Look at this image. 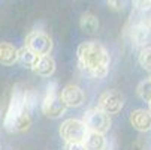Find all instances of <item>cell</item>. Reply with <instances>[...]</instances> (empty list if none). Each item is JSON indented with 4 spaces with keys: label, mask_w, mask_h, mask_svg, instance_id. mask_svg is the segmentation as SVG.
I'll return each instance as SVG.
<instances>
[{
    "label": "cell",
    "mask_w": 151,
    "mask_h": 150,
    "mask_svg": "<svg viewBox=\"0 0 151 150\" xmlns=\"http://www.w3.org/2000/svg\"><path fill=\"white\" fill-rule=\"evenodd\" d=\"M76 57L79 68L91 78L103 80L111 66V56L97 41H85L78 45Z\"/></svg>",
    "instance_id": "obj_1"
},
{
    "label": "cell",
    "mask_w": 151,
    "mask_h": 150,
    "mask_svg": "<svg viewBox=\"0 0 151 150\" xmlns=\"http://www.w3.org/2000/svg\"><path fill=\"white\" fill-rule=\"evenodd\" d=\"M68 107L64 105V102L60 98V90H58V86L55 81H51L47 86V90L45 95L42 98L40 102V110L47 117L50 119H60L64 111H66Z\"/></svg>",
    "instance_id": "obj_2"
},
{
    "label": "cell",
    "mask_w": 151,
    "mask_h": 150,
    "mask_svg": "<svg viewBox=\"0 0 151 150\" xmlns=\"http://www.w3.org/2000/svg\"><path fill=\"white\" fill-rule=\"evenodd\" d=\"M26 111H27V108H26V92L21 90L17 86L14 93H12L6 116H5V122H3L5 129L6 131H15L18 119L23 116Z\"/></svg>",
    "instance_id": "obj_3"
},
{
    "label": "cell",
    "mask_w": 151,
    "mask_h": 150,
    "mask_svg": "<svg viewBox=\"0 0 151 150\" xmlns=\"http://www.w3.org/2000/svg\"><path fill=\"white\" fill-rule=\"evenodd\" d=\"M58 134L64 143H84L88 134V128L82 119H66L61 122Z\"/></svg>",
    "instance_id": "obj_4"
},
{
    "label": "cell",
    "mask_w": 151,
    "mask_h": 150,
    "mask_svg": "<svg viewBox=\"0 0 151 150\" xmlns=\"http://www.w3.org/2000/svg\"><path fill=\"white\" fill-rule=\"evenodd\" d=\"M82 122L88 128V131L99 132V134H106L111 129V114L105 113L99 107H91L82 116Z\"/></svg>",
    "instance_id": "obj_5"
},
{
    "label": "cell",
    "mask_w": 151,
    "mask_h": 150,
    "mask_svg": "<svg viewBox=\"0 0 151 150\" xmlns=\"http://www.w3.org/2000/svg\"><path fill=\"white\" fill-rule=\"evenodd\" d=\"M126 36L130 39L132 45L136 48H144L150 42L151 30L147 24V18H132L130 23L126 26Z\"/></svg>",
    "instance_id": "obj_6"
},
{
    "label": "cell",
    "mask_w": 151,
    "mask_h": 150,
    "mask_svg": "<svg viewBox=\"0 0 151 150\" xmlns=\"http://www.w3.org/2000/svg\"><path fill=\"white\" fill-rule=\"evenodd\" d=\"M124 95L118 90L109 89L100 93L97 99V107L108 114H118L124 108Z\"/></svg>",
    "instance_id": "obj_7"
},
{
    "label": "cell",
    "mask_w": 151,
    "mask_h": 150,
    "mask_svg": "<svg viewBox=\"0 0 151 150\" xmlns=\"http://www.w3.org/2000/svg\"><path fill=\"white\" fill-rule=\"evenodd\" d=\"M26 47H29L32 51H35L39 56H47V54H51L54 44L50 35H47L45 32L33 30L26 38Z\"/></svg>",
    "instance_id": "obj_8"
},
{
    "label": "cell",
    "mask_w": 151,
    "mask_h": 150,
    "mask_svg": "<svg viewBox=\"0 0 151 150\" xmlns=\"http://www.w3.org/2000/svg\"><path fill=\"white\" fill-rule=\"evenodd\" d=\"M60 98L68 108H79L85 102V93L78 84H66L60 90Z\"/></svg>",
    "instance_id": "obj_9"
},
{
    "label": "cell",
    "mask_w": 151,
    "mask_h": 150,
    "mask_svg": "<svg viewBox=\"0 0 151 150\" xmlns=\"http://www.w3.org/2000/svg\"><path fill=\"white\" fill-rule=\"evenodd\" d=\"M129 122L132 128L138 132H150L151 131V113L145 108H136L129 114Z\"/></svg>",
    "instance_id": "obj_10"
},
{
    "label": "cell",
    "mask_w": 151,
    "mask_h": 150,
    "mask_svg": "<svg viewBox=\"0 0 151 150\" xmlns=\"http://www.w3.org/2000/svg\"><path fill=\"white\" fill-rule=\"evenodd\" d=\"M55 60L51 57V54H47V56H39L37 62L35 63V66H33V72L39 77H44V78H50L54 75L55 72Z\"/></svg>",
    "instance_id": "obj_11"
},
{
    "label": "cell",
    "mask_w": 151,
    "mask_h": 150,
    "mask_svg": "<svg viewBox=\"0 0 151 150\" xmlns=\"http://www.w3.org/2000/svg\"><path fill=\"white\" fill-rule=\"evenodd\" d=\"M84 147H85V150H106V149H109L105 134H99V132H93V131H88L87 137L84 140Z\"/></svg>",
    "instance_id": "obj_12"
},
{
    "label": "cell",
    "mask_w": 151,
    "mask_h": 150,
    "mask_svg": "<svg viewBox=\"0 0 151 150\" xmlns=\"http://www.w3.org/2000/svg\"><path fill=\"white\" fill-rule=\"evenodd\" d=\"M18 62V50L8 42H0V65L12 66Z\"/></svg>",
    "instance_id": "obj_13"
},
{
    "label": "cell",
    "mask_w": 151,
    "mask_h": 150,
    "mask_svg": "<svg viewBox=\"0 0 151 150\" xmlns=\"http://www.w3.org/2000/svg\"><path fill=\"white\" fill-rule=\"evenodd\" d=\"M79 27L84 33L93 35L99 29V18L91 12H84L79 18Z\"/></svg>",
    "instance_id": "obj_14"
},
{
    "label": "cell",
    "mask_w": 151,
    "mask_h": 150,
    "mask_svg": "<svg viewBox=\"0 0 151 150\" xmlns=\"http://www.w3.org/2000/svg\"><path fill=\"white\" fill-rule=\"evenodd\" d=\"M37 59H39V54H36L35 51H32L26 45L18 50V62L23 63L24 66H27L30 69H33V66H35V63L37 62Z\"/></svg>",
    "instance_id": "obj_15"
},
{
    "label": "cell",
    "mask_w": 151,
    "mask_h": 150,
    "mask_svg": "<svg viewBox=\"0 0 151 150\" xmlns=\"http://www.w3.org/2000/svg\"><path fill=\"white\" fill-rule=\"evenodd\" d=\"M138 63H139V66L142 69H145V71H148L151 74V47L150 45H147V47L139 50Z\"/></svg>",
    "instance_id": "obj_16"
},
{
    "label": "cell",
    "mask_w": 151,
    "mask_h": 150,
    "mask_svg": "<svg viewBox=\"0 0 151 150\" xmlns=\"http://www.w3.org/2000/svg\"><path fill=\"white\" fill-rule=\"evenodd\" d=\"M136 93H138V98L141 101H145V102H150L151 101V80L147 78V80H142L138 87H136Z\"/></svg>",
    "instance_id": "obj_17"
},
{
    "label": "cell",
    "mask_w": 151,
    "mask_h": 150,
    "mask_svg": "<svg viewBox=\"0 0 151 150\" xmlns=\"http://www.w3.org/2000/svg\"><path fill=\"white\" fill-rule=\"evenodd\" d=\"M132 2H133L135 9L141 14L151 11V0H132Z\"/></svg>",
    "instance_id": "obj_18"
},
{
    "label": "cell",
    "mask_w": 151,
    "mask_h": 150,
    "mask_svg": "<svg viewBox=\"0 0 151 150\" xmlns=\"http://www.w3.org/2000/svg\"><path fill=\"white\" fill-rule=\"evenodd\" d=\"M106 3L112 11H117V12L124 9V0H106Z\"/></svg>",
    "instance_id": "obj_19"
},
{
    "label": "cell",
    "mask_w": 151,
    "mask_h": 150,
    "mask_svg": "<svg viewBox=\"0 0 151 150\" xmlns=\"http://www.w3.org/2000/svg\"><path fill=\"white\" fill-rule=\"evenodd\" d=\"M64 150H85L84 143H64Z\"/></svg>",
    "instance_id": "obj_20"
},
{
    "label": "cell",
    "mask_w": 151,
    "mask_h": 150,
    "mask_svg": "<svg viewBox=\"0 0 151 150\" xmlns=\"http://www.w3.org/2000/svg\"><path fill=\"white\" fill-rule=\"evenodd\" d=\"M147 24H148V27H150V30H151V15L147 17Z\"/></svg>",
    "instance_id": "obj_21"
},
{
    "label": "cell",
    "mask_w": 151,
    "mask_h": 150,
    "mask_svg": "<svg viewBox=\"0 0 151 150\" xmlns=\"http://www.w3.org/2000/svg\"><path fill=\"white\" fill-rule=\"evenodd\" d=\"M148 110H150V113H151V101L148 102Z\"/></svg>",
    "instance_id": "obj_22"
},
{
    "label": "cell",
    "mask_w": 151,
    "mask_h": 150,
    "mask_svg": "<svg viewBox=\"0 0 151 150\" xmlns=\"http://www.w3.org/2000/svg\"><path fill=\"white\" fill-rule=\"evenodd\" d=\"M150 80H151V74H150Z\"/></svg>",
    "instance_id": "obj_23"
},
{
    "label": "cell",
    "mask_w": 151,
    "mask_h": 150,
    "mask_svg": "<svg viewBox=\"0 0 151 150\" xmlns=\"http://www.w3.org/2000/svg\"><path fill=\"white\" fill-rule=\"evenodd\" d=\"M106 150H111V149H106Z\"/></svg>",
    "instance_id": "obj_24"
}]
</instances>
